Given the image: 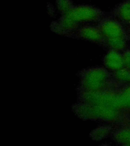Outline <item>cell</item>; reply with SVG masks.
<instances>
[{
  "label": "cell",
  "instance_id": "obj_1",
  "mask_svg": "<svg viewBox=\"0 0 130 146\" xmlns=\"http://www.w3.org/2000/svg\"><path fill=\"white\" fill-rule=\"evenodd\" d=\"M104 17V13L96 7L90 5L73 6L68 11L63 14L57 21L51 25V29L58 34L69 36L85 23H99Z\"/></svg>",
  "mask_w": 130,
  "mask_h": 146
},
{
  "label": "cell",
  "instance_id": "obj_2",
  "mask_svg": "<svg viewBox=\"0 0 130 146\" xmlns=\"http://www.w3.org/2000/svg\"><path fill=\"white\" fill-rule=\"evenodd\" d=\"M77 92H96L114 85L117 81L112 73L103 67H94L80 71Z\"/></svg>",
  "mask_w": 130,
  "mask_h": 146
},
{
  "label": "cell",
  "instance_id": "obj_3",
  "mask_svg": "<svg viewBox=\"0 0 130 146\" xmlns=\"http://www.w3.org/2000/svg\"><path fill=\"white\" fill-rule=\"evenodd\" d=\"M73 112L83 120L99 121L119 125L126 113L109 108L78 102L73 105Z\"/></svg>",
  "mask_w": 130,
  "mask_h": 146
},
{
  "label": "cell",
  "instance_id": "obj_4",
  "mask_svg": "<svg viewBox=\"0 0 130 146\" xmlns=\"http://www.w3.org/2000/svg\"><path fill=\"white\" fill-rule=\"evenodd\" d=\"M97 26L103 36L105 47L119 52L126 49L129 36L121 22L115 19L104 17Z\"/></svg>",
  "mask_w": 130,
  "mask_h": 146
},
{
  "label": "cell",
  "instance_id": "obj_5",
  "mask_svg": "<svg viewBox=\"0 0 130 146\" xmlns=\"http://www.w3.org/2000/svg\"><path fill=\"white\" fill-rule=\"evenodd\" d=\"M69 36L91 41L99 45L105 46L103 36L97 25H85L74 32Z\"/></svg>",
  "mask_w": 130,
  "mask_h": 146
},
{
  "label": "cell",
  "instance_id": "obj_6",
  "mask_svg": "<svg viewBox=\"0 0 130 146\" xmlns=\"http://www.w3.org/2000/svg\"><path fill=\"white\" fill-rule=\"evenodd\" d=\"M103 62L105 68L112 72L124 68L122 53L116 50H109L105 55Z\"/></svg>",
  "mask_w": 130,
  "mask_h": 146
},
{
  "label": "cell",
  "instance_id": "obj_7",
  "mask_svg": "<svg viewBox=\"0 0 130 146\" xmlns=\"http://www.w3.org/2000/svg\"><path fill=\"white\" fill-rule=\"evenodd\" d=\"M119 109L126 114L130 113V83L121 84L118 89Z\"/></svg>",
  "mask_w": 130,
  "mask_h": 146
},
{
  "label": "cell",
  "instance_id": "obj_8",
  "mask_svg": "<svg viewBox=\"0 0 130 146\" xmlns=\"http://www.w3.org/2000/svg\"><path fill=\"white\" fill-rule=\"evenodd\" d=\"M112 14L119 22L130 25V1L125 0L117 5L112 10Z\"/></svg>",
  "mask_w": 130,
  "mask_h": 146
},
{
  "label": "cell",
  "instance_id": "obj_9",
  "mask_svg": "<svg viewBox=\"0 0 130 146\" xmlns=\"http://www.w3.org/2000/svg\"><path fill=\"white\" fill-rule=\"evenodd\" d=\"M112 139L123 146H130V125H121L112 131Z\"/></svg>",
  "mask_w": 130,
  "mask_h": 146
},
{
  "label": "cell",
  "instance_id": "obj_10",
  "mask_svg": "<svg viewBox=\"0 0 130 146\" xmlns=\"http://www.w3.org/2000/svg\"><path fill=\"white\" fill-rule=\"evenodd\" d=\"M114 128L112 125L102 126L93 130L89 137L94 141H100L111 135Z\"/></svg>",
  "mask_w": 130,
  "mask_h": 146
},
{
  "label": "cell",
  "instance_id": "obj_11",
  "mask_svg": "<svg viewBox=\"0 0 130 146\" xmlns=\"http://www.w3.org/2000/svg\"><path fill=\"white\" fill-rule=\"evenodd\" d=\"M112 73L117 82L123 84L130 83V70L124 67L118 71L112 72Z\"/></svg>",
  "mask_w": 130,
  "mask_h": 146
},
{
  "label": "cell",
  "instance_id": "obj_12",
  "mask_svg": "<svg viewBox=\"0 0 130 146\" xmlns=\"http://www.w3.org/2000/svg\"><path fill=\"white\" fill-rule=\"evenodd\" d=\"M57 4L58 9L63 14L68 11L74 6L71 0H57Z\"/></svg>",
  "mask_w": 130,
  "mask_h": 146
},
{
  "label": "cell",
  "instance_id": "obj_13",
  "mask_svg": "<svg viewBox=\"0 0 130 146\" xmlns=\"http://www.w3.org/2000/svg\"><path fill=\"white\" fill-rule=\"evenodd\" d=\"M124 67L130 70V49H126L122 52Z\"/></svg>",
  "mask_w": 130,
  "mask_h": 146
},
{
  "label": "cell",
  "instance_id": "obj_14",
  "mask_svg": "<svg viewBox=\"0 0 130 146\" xmlns=\"http://www.w3.org/2000/svg\"><path fill=\"white\" fill-rule=\"evenodd\" d=\"M119 125H130V113L126 114Z\"/></svg>",
  "mask_w": 130,
  "mask_h": 146
},
{
  "label": "cell",
  "instance_id": "obj_15",
  "mask_svg": "<svg viewBox=\"0 0 130 146\" xmlns=\"http://www.w3.org/2000/svg\"><path fill=\"white\" fill-rule=\"evenodd\" d=\"M129 33L128 35H129V38H130V30L129 31V33Z\"/></svg>",
  "mask_w": 130,
  "mask_h": 146
},
{
  "label": "cell",
  "instance_id": "obj_16",
  "mask_svg": "<svg viewBox=\"0 0 130 146\" xmlns=\"http://www.w3.org/2000/svg\"><path fill=\"white\" fill-rule=\"evenodd\" d=\"M129 1H130V0H129Z\"/></svg>",
  "mask_w": 130,
  "mask_h": 146
}]
</instances>
